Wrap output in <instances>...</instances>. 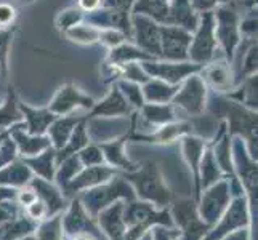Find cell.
<instances>
[{"instance_id": "30bf717a", "label": "cell", "mask_w": 258, "mask_h": 240, "mask_svg": "<svg viewBox=\"0 0 258 240\" xmlns=\"http://www.w3.org/2000/svg\"><path fill=\"white\" fill-rule=\"evenodd\" d=\"M39 240H61V218L45 223L39 230Z\"/></svg>"}, {"instance_id": "d6986e66", "label": "cell", "mask_w": 258, "mask_h": 240, "mask_svg": "<svg viewBox=\"0 0 258 240\" xmlns=\"http://www.w3.org/2000/svg\"><path fill=\"white\" fill-rule=\"evenodd\" d=\"M226 240H247V232H245V230H239V232L229 235Z\"/></svg>"}, {"instance_id": "2e32d148", "label": "cell", "mask_w": 258, "mask_h": 240, "mask_svg": "<svg viewBox=\"0 0 258 240\" xmlns=\"http://www.w3.org/2000/svg\"><path fill=\"white\" fill-rule=\"evenodd\" d=\"M82 158H84V162L85 164H100L101 160H103V155L100 154V150L95 149V147H90V149H87L85 152L82 154Z\"/></svg>"}, {"instance_id": "52a82bcc", "label": "cell", "mask_w": 258, "mask_h": 240, "mask_svg": "<svg viewBox=\"0 0 258 240\" xmlns=\"http://www.w3.org/2000/svg\"><path fill=\"white\" fill-rule=\"evenodd\" d=\"M34 184H35V189H37V192L40 194L43 203H45L48 213H55V211H58V210H61L64 207L63 205V199H61L59 192L53 188V186L43 183V181H35Z\"/></svg>"}, {"instance_id": "7402d4cb", "label": "cell", "mask_w": 258, "mask_h": 240, "mask_svg": "<svg viewBox=\"0 0 258 240\" xmlns=\"http://www.w3.org/2000/svg\"><path fill=\"white\" fill-rule=\"evenodd\" d=\"M74 240H93L90 235H85V234H81V235H77Z\"/></svg>"}, {"instance_id": "ac0fdd59", "label": "cell", "mask_w": 258, "mask_h": 240, "mask_svg": "<svg viewBox=\"0 0 258 240\" xmlns=\"http://www.w3.org/2000/svg\"><path fill=\"white\" fill-rule=\"evenodd\" d=\"M20 199H21V202L24 203V205L28 207V205H31L32 202L37 200V195H35L32 191H26V192L23 191V192H21V195H20Z\"/></svg>"}, {"instance_id": "9a60e30c", "label": "cell", "mask_w": 258, "mask_h": 240, "mask_svg": "<svg viewBox=\"0 0 258 240\" xmlns=\"http://www.w3.org/2000/svg\"><path fill=\"white\" fill-rule=\"evenodd\" d=\"M76 164H77V162H76V158H73V160H69L66 167H63V170H61V173H59V176H58L59 183L66 184L68 181H71V176H73V173L77 172V168H74Z\"/></svg>"}, {"instance_id": "7a4b0ae2", "label": "cell", "mask_w": 258, "mask_h": 240, "mask_svg": "<svg viewBox=\"0 0 258 240\" xmlns=\"http://www.w3.org/2000/svg\"><path fill=\"white\" fill-rule=\"evenodd\" d=\"M175 215H176V221L184 229V240H199L206 234L207 226L199 221L198 215H196V211H194L192 203L183 202L180 205H176Z\"/></svg>"}, {"instance_id": "6da1fadb", "label": "cell", "mask_w": 258, "mask_h": 240, "mask_svg": "<svg viewBox=\"0 0 258 240\" xmlns=\"http://www.w3.org/2000/svg\"><path fill=\"white\" fill-rule=\"evenodd\" d=\"M133 181L138 184V191L146 199L154 200L156 203H165L168 200V192L161 183V178L153 170V168H146L137 176H130Z\"/></svg>"}, {"instance_id": "cb8c5ba5", "label": "cell", "mask_w": 258, "mask_h": 240, "mask_svg": "<svg viewBox=\"0 0 258 240\" xmlns=\"http://www.w3.org/2000/svg\"><path fill=\"white\" fill-rule=\"evenodd\" d=\"M26 240H34V238H26Z\"/></svg>"}, {"instance_id": "7c38bea8", "label": "cell", "mask_w": 258, "mask_h": 240, "mask_svg": "<svg viewBox=\"0 0 258 240\" xmlns=\"http://www.w3.org/2000/svg\"><path fill=\"white\" fill-rule=\"evenodd\" d=\"M104 149L108 150V157H109V160H111L112 164L119 165V167H122V168H127V167H130V165H128V160L122 155L123 152H122V146H120V144L106 146Z\"/></svg>"}, {"instance_id": "44dd1931", "label": "cell", "mask_w": 258, "mask_h": 240, "mask_svg": "<svg viewBox=\"0 0 258 240\" xmlns=\"http://www.w3.org/2000/svg\"><path fill=\"white\" fill-rule=\"evenodd\" d=\"M7 197H13V191H0V200L2 199H7Z\"/></svg>"}, {"instance_id": "4fadbf2b", "label": "cell", "mask_w": 258, "mask_h": 240, "mask_svg": "<svg viewBox=\"0 0 258 240\" xmlns=\"http://www.w3.org/2000/svg\"><path fill=\"white\" fill-rule=\"evenodd\" d=\"M16 138L21 139L20 144H21L23 152L26 154H35L40 147H43V143H40L42 139H23L20 135H16Z\"/></svg>"}, {"instance_id": "603a6c76", "label": "cell", "mask_w": 258, "mask_h": 240, "mask_svg": "<svg viewBox=\"0 0 258 240\" xmlns=\"http://www.w3.org/2000/svg\"><path fill=\"white\" fill-rule=\"evenodd\" d=\"M143 240H153V235H151V234H146Z\"/></svg>"}, {"instance_id": "5b68a950", "label": "cell", "mask_w": 258, "mask_h": 240, "mask_svg": "<svg viewBox=\"0 0 258 240\" xmlns=\"http://www.w3.org/2000/svg\"><path fill=\"white\" fill-rule=\"evenodd\" d=\"M247 223V210H245V203L242 199H239L233 203V207L231 210L226 213L225 216V221L220 224L218 229H215V232L210 235V240L217 238V237H221L225 232H229L231 229L234 227H239Z\"/></svg>"}, {"instance_id": "e0dca14e", "label": "cell", "mask_w": 258, "mask_h": 240, "mask_svg": "<svg viewBox=\"0 0 258 240\" xmlns=\"http://www.w3.org/2000/svg\"><path fill=\"white\" fill-rule=\"evenodd\" d=\"M13 16H15V12H13L12 7L0 5V24H2V26L10 24L12 20H13Z\"/></svg>"}, {"instance_id": "8992f818", "label": "cell", "mask_w": 258, "mask_h": 240, "mask_svg": "<svg viewBox=\"0 0 258 240\" xmlns=\"http://www.w3.org/2000/svg\"><path fill=\"white\" fill-rule=\"evenodd\" d=\"M228 197H226V186L220 184L218 188L212 189L206 200L202 202V218L207 221H215L218 219V215L221 208L225 207Z\"/></svg>"}, {"instance_id": "ba28073f", "label": "cell", "mask_w": 258, "mask_h": 240, "mask_svg": "<svg viewBox=\"0 0 258 240\" xmlns=\"http://www.w3.org/2000/svg\"><path fill=\"white\" fill-rule=\"evenodd\" d=\"M88 226L90 227V221L84 215V211L81 208L79 203H74L73 210L68 215V218L64 219V227L68 232H81V229Z\"/></svg>"}, {"instance_id": "5bb4252c", "label": "cell", "mask_w": 258, "mask_h": 240, "mask_svg": "<svg viewBox=\"0 0 258 240\" xmlns=\"http://www.w3.org/2000/svg\"><path fill=\"white\" fill-rule=\"evenodd\" d=\"M28 213H29V216L31 218H42V216H45L47 215V207H45V203L43 202H32L31 205H28Z\"/></svg>"}, {"instance_id": "8fae6325", "label": "cell", "mask_w": 258, "mask_h": 240, "mask_svg": "<svg viewBox=\"0 0 258 240\" xmlns=\"http://www.w3.org/2000/svg\"><path fill=\"white\" fill-rule=\"evenodd\" d=\"M51 152H47L45 155L39 157L37 160H29V164L34 165V168L37 170L43 178H47V180H51V175H53V170H51V157H50Z\"/></svg>"}, {"instance_id": "277c9868", "label": "cell", "mask_w": 258, "mask_h": 240, "mask_svg": "<svg viewBox=\"0 0 258 240\" xmlns=\"http://www.w3.org/2000/svg\"><path fill=\"white\" fill-rule=\"evenodd\" d=\"M123 207L120 203L109 207L100 215V223L103 224L106 234H109L112 240H120L123 234V227H125V221L122 219Z\"/></svg>"}, {"instance_id": "9c48e42d", "label": "cell", "mask_w": 258, "mask_h": 240, "mask_svg": "<svg viewBox=\"0 0 258 240\" xmlns=\"http://www.w3.org/2000/svg\"><path fill=\"white\" fill-rule=\"evenodd\" d=\"M109 175H111L109 170H101V168H98V170H88L82 176H79L76 181H73L71 188L77 189V188H85V186L96 184V183L106 180V178H108Z\"/></svg>"}, {"instance_id": "3957f363", "label": "cell", "mask_w": 258, "mask_h": 240, "mask_svg": "<svg viewBox=\"0 0 258 240\" xmlns=\"http://www.w3.org/2000/svg\"><path fill=\"white\" fill-rule=\"evenodd\" d=\"M117 195H127V197H133L132 191L127 188L125 184H122L120 181H117L112 186H108V188H103V189H98L93 192H88L85 195V203H87V208L90 210L92 213L100 211L103 207H106L108 203L111 202V199L117 197Z\"/></svg>"}, {"instance_id": "ffe728a7", "label": "cell", "mask_w": 258, "mask_h": 240, "mask_svg": "<svg viewBox=\"0 0 258 240\" xmlns=\"http://www.w3.org/2000/svg\"><path fill=\"white\" fill-rule=\"evenodd\" d=\"M81 4L85 7V8H92L98 4V0H81Z\"/></svg>"}]
</instances>
